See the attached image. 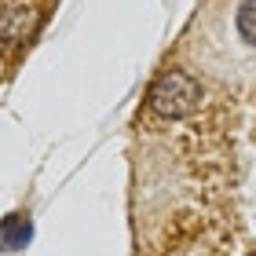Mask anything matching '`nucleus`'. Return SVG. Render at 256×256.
<instances>
[{"label":"nucleus","mask_w":256,"mask_h":256,"mask_svg":"<svg viewBox=\"0 0 256 256\" xmlns=\"http://www.w3.org/2000/svg\"><path fill=\"white\" fill-rule=\"evenodd\" d=\"M146 102L158 118H168V121H180V118H190V114L202 106V84L183 74V70H165L146 92Z\"/></svg>","instance_id":"nucleus-2"},{"label":"nucleus","mask_w":256,"mask_h":256,"mask_svg":"<svg viewBox=\"0 0 256 256\" xmlns=\"http://www.w3.org/2000/svg\"><path fill=\"white\" fill-rule=\"evenodd\" d=\"M30 234H33L30 216H8L4 220V246L8 249H22L30 242Z\"/></svg>","instance_id":"nucleus-3"},{"label":"nucleus","mask_w":256,"mask_h":256,"mask_svg":"<svg viewBox=\"0 0 256 256\" xmlns=\"http://www.w3.org/2000/svg\"><path fill=\"white\" fill-rule=\"evenodd\" d=\"M190 52L216 77H256V0L208 8V15L198 22Z\"/></svg>","instance_id":"nucleus-1"}]
</instances>
